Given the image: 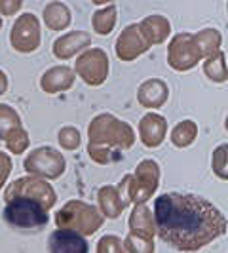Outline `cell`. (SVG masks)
I'll use <instances>...</instances> for the list:
<instances>
[{"label": "cell", "mask_w": 228, "mask_h": 253, "mask_svg": "<svg viewBox=\"0 0 228 253\" xmlns=\"http://www.w3.org/2000/svg\"><path fill=\"white\" fill-rule=\"evenodd\" d=\"M219 211L196 196L164 194L156 200L160 238L179 250H198L223 230Z\"/></svg>", "instance_id": "obj_1"}, {"label": "cell", "mask_w": 228, "mask_h": 253, "mask_svg": "<svg viewBox=\"0 0 228 253\" xmlns=\"http://www.w3.org/2000/svg\"><path fill=\"white\" fill-rule=\"evenodd\" d=\"M50 253H88V244L76 232L57 230L50 236Z\"/></svg>", "instance_id": "obj_3"}, {"label": "cell", "mask_w": 228, "mask_h": 253, "mask_svg": "<svg viewBox=\"0 0 228 253\" xmlns=\"http://www.w3.org/2000/svg\"><path fill=\"white\" fill-rule=\"evenodd\" d=\"M6 202L8 204L4 210V219L13 228L25 230V232H37V230H42V227H46L48 213L37 200L23 196V198H10Z\"/></svg>", "instance_id": "obj_2"}]
</instances>
